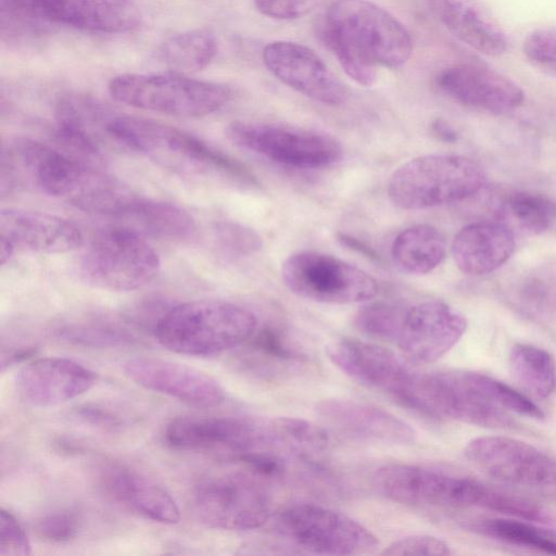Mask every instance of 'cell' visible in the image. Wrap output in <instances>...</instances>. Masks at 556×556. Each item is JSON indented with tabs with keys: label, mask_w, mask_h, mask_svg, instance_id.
Wrapping results in <instances>:
<instances>
[{
	"label": "cell",
	"mask_w": 556,
	"mask_h": 556,
	"mask_svg": "<svg viewBox=\"0 0 556 556\" xmlns=\"http://www.w3.org/2000/svg\"><path fill=\"white\" fill-rule=\"evenodd\" d=\"M320 35L344 72L371 86L377 66L397 68L410 58L406 28L388 11L367 0H337L328 9Z\"/></svg>",
	"instance_id": "obj_1"
},
{
	"label": "cell",
	"mask_w": 556,
	"mask_h": 556,
	"mask_svg": "<svg viewBox=\"0 0 556 556\" xmlns=\"http://www.w3.org/2000/svg\"><path fill=\"white\" fill-rule=\"evenodd\" d=\"M2 168L21 169L42 192L94 214L115 216L134 195L85 160L29 139L3 153Z\"/></svg>",
	"instance_id": "obj_2"
},
{
	"label": "cell",
	"mask_w": 556,
	"mask_h": 556,
	"mask_svg": "<svg viewBox=\"0 0 556 556\" xmlns=\"http://www.w3.org/2000/svg\"><path fill=\"white\" fill-rule=\"evenodd\" d=\"M109 131L115 143L136 151L177 174L258 187L243 164L202 139L156 121L113 114Z\"/></svg>",
	"instance_id": "obj_3"
},
{
	"label": "cell",
	"mask_w": 556,
	"mask_h": 556,
	"mask_svg": "<svg viewBox=\"0 0 556 556\" xmlns=\"http://www.w3.org/2000/svg\"><path fill=\"white\" fill-rule=\"evenodd\" d=\"M256 327L255 315L245 307L226 301L199 300L164 312L154 325V334L169 351L211 356L248 341Z\"/></svg>",
	"instance_id": "obj_4"
},
{
	"label": "cell",
	"mask_w": 556,
	"mask_h": 556,
	"mask_svg": "<svg viewBox=\"0 0 556 556\" xmlns=\"http://www.w3.org/2000/svg\"><path fill=\"white\" fill-rule=\"evenodd\" d=\"M485 184L483 168L455 154H426L400 165L390 176L387 192L405 211L435 207L465 200Z\"/></svg>",
	"instance_id": "obj_5"
},
{
	"label": "cell",
	"mask_w": 556,
	"mask_h": 556,
	"mask_svg": "<svg viewBox=\"0 0 556 556\" xmlns=\"http://www.w3.org/2000/svg\"><path fill=\"white\" fill-rule=\"evenodd\" d=\"M108 89L126 105L180 117L212 114L231 98L225 85L176 73L122 74L110 80Z\"/></svg>",
	"instance_id": "obj_6"
},
{
	"label": "cell",
	"mask_w": 556,
	"mask_h": 556,
	"mask_svg": "<svg viewBox=\"0 0 556 556\" xmlns=\"http://www.w3.org/2000/svg\"><path fill=\"white\" fill-rule=\"evenodd\" d=\"M159 254L137 231L121 226L99 233L84 251L80 277L109 291H131L148 285L160 270Z\"/></svg>",
	"instance_id": "obj_7"
},
{
	"label": "cell",
	"mask_w": 556,
	"mask_h": 556,
	"mask_svg": "<svg viewBox=\"0 0 556 556\" xmlns=\"http://www.w3.org/2000/svg\"><path fill=\"white\" fill-rule=\"evenodd\" d=\"M226 136L241 149L295 168H323L343 156L336 137L311 128L236 121L227 126Z\"/></svg>",
	"instance_id": "obj_8"
},
{
	"label": "cell",
	"mask_w": 556,
	"mask_h": 556,
	"mask_svg": "<svg viewBox=\"0 0 556 556\" xmlns=\"http://www.w3.org/2000/svg\"><path fill=\"white\" fill-rule=\"evenodd\" d=\"M281 279L295 295L325 304H353L374 299L377 280L365 270L337 256L301 251L281 265Z\"/></svg>",
	"instance_id": "obj_9"
},
{
	"label": "cell",
	"mask_w": 556,
	"mask_h": 556,
	"mask_svg": "<svg viewBox=\"0 0 556 556\" xmlns=\"http://www.w3.org/2000/svg\"><path fill=\"white\" fill-rule=\"evenodd\" d=\"M465 457L498 482L556 500V456L518 439L485 435L470 440Z\"/></svg>",
	"instance_id": "obj_10"
},
{
	"label": "cell",
	"mask_w": 556,
	"mask_h": 556,
	"mask_svg": "<svg viewBox=\"0 0 556 556\" xmlns=\"http://www.w3.org/2000/svg\"><path fill=\"white\" fill-rule=\"evenodd\" d=\"M278 532L294 545L319 555L374 552L376 535L353 518L315 504H294L277 516Z\"/></svg>",
	"instance_id": "obj_11"
},
{
	"label": "cell",
	"mask_w": 556,
	"mask_h": 556,
	"mask_svg": "<svg viewBox=\"0 0 556 556\" xmlns=\"http://www.w3.org/2000/svg\"><path fill=\"white\" fill-rule=\"evenodd\" d=\"M2 22L48 23L99 34H119L140 23L130 0H0Z\"/></svg>",
	"instance_id": "obj_12"
},
{
	"label": "cell",
	"mask_w": 556,
	"mask_h": 556,
	"mask_svg": "<svg viewBox=\"0 0 556 556\" xmlns=\"http://www.w3.org/2000/svg\"><path fill=\"white\" fill-rule=\"evenodd\" d=\"M375 479L388 498L412 506L481 508L488 488L470 477L407 464L381 467Z\"/></svg>",
	"instance_id": "obj_13"
},
{
	"label": "cell",
	"mask_w": 556,
	"mask_h": 556,
	"mask_svg": "<svg viewBox=\"0 0 556 556\" xmlns=\"http://www.w3.org/2000/svg\"><path fill=\"white\" fill-rule=\"evenodd\" d=\"M327 355L351 379L417 413L420 374L407 365L408 361L381 345L355 338L332 343Z\"/></svg>",
	"instance_id": "obj_14"
},
{
	"label": "cell",
	"mask_w": 556,
	"mask_h": 556,
	"mask_svg": "<svg viewBox=\"0 0 556 556\" xmlns=\"http://www.w3.org/2000/svg\"><path fill=\"white\" fill-rule=\"evenodd\" d=\"M192 508L198 519L210 528L245 531L263 526L269 518V497L263 486L249 476L222 475L195 485Z\"/></svg>",
	"instance_id": "obj_15"
},
{
	"label": "cell",
	"mask_w": 556,
	"mask_h": 556,
	"mask_svg": "<svg viewBox=\"0 0 556 556\" xmlns=\"http://www.w3.org/2000/svg\"><path fill=\"white\" fill-rule=\"evenodd\" d=\"M418 414L431 419H452L493 429L514 428L508 412L489 401L473 386L466 370L420 374Z\"/></svg>",
	"instance_id": "obj_16"
},
{
	"label": "cell",
	"mask_w": 556,
	"mask_h": 556,
	"mask_svg": "<svg viewBox=\"0 0 556 556\" xmlns=\"http://www.w3.org/2000/svg\"><path fill=\"white\" fill-rule=\"evenodd\" d=\"M164 441L175 450L219 452L232 459L273 445L268 422L235 416L173 419L165 429Z\"/></svg>",
	"instance_id": "obj_17"
},
{
	"label": "cell",
	"mask_w": 556,
	"mask_h": 556,
	"mask_svg": "<svg viewBox=\"0 0 556 556\" xmlns=\"http://www.w3.org/2000/svg\"><path fill=\"white\" fill-rule=\"evenodd\" d=\"M467 328L465 316L439 300L406 308L394 344L410 364H430L445 355Z\"/></svg>",
	"instance_id": "obj_18"
},
{
	"label": "cell",
	"mask_w": 556,
	"mask_h": 556,
	"mask_svg": "<svg viewBox=\"0 0 556 556\" xmlns=\"http://www.w3.org/2000/svg\"><path fill=\"white\" fill-rule=\"evenodd\" d=\"M269 72L293 90L326 105L345 102L348 91L327 64L309 48L291 41H274L263 50Z\"/></svg>",
	"instance_id": "obj_19"
},
{
	"label": "cell",
	"mask_w": 556,
	"mask_h": 556,
	"mask_svg": "<svg viewBox=\"0 0 556 556\" xmlns=\"http://www.w3.org/2000/svg\"><path fill=\"white\" fill-rule=\"evenodd\" d=\"M124 374L140 387L187 405L211 408L224 402V388L193 367L155 357H134L123 363Z\"/></svg>",
	"instance_id": "obj_20"
},
{
	"label": "cell",
	"mask_w": 556,
	"mask_h": 556,
	"mask_svg": "<svg viewBox=\"0 0 556 556\" xmlns=\"http://www.w3.org/2000/svg\"><path fill=\"white\" fill-rule=\"evenodd\" d=\"M438 90L452 101L492 114H506L525 100L522 89L504 74L476 64H455L434 79Z\"/></svg>",
	"instance_id": "obj_21"
},
{
	"label": "cell",
	"mask_w": 556,
	"mask_h": 556,
	"mask_svg": "<svg viewBox=\"0 0 556 556\" xmlns=\"http://www.w3.org/2000/svg\"><path fill=\"white\" fill-rule=\"evenodd\" d=\"M97 375L62 357H41L24 365L15 378L18 397L27 405L49 407L66 403L90 390Z\"/></svg>",
	"instance_id": "obj_22"
},
{
	"label": "cell",
	"mask_w": 556,
	"mask_h": 556,
	"mask_svg": "<svg viewBox=\"0 0 556 556\" xmlns=\"http://www.w3.org/2000/svg\"><path fill=\"white\" fill-rule=\"evenodd\" d=\"M316 414L338 430L374 442L409 444L415 430L404 420L380 407L348 399H327L315 406Z\"/></svg>",
	"instance_id": "obj_23"
},
{
	"label": "cell",
	"mask_w": 556,
	"mask_h": 556,
	"mask_svg": "<svg viewBox=\"0 0 556 556\" xmlns=\"http://www.w3.org/2000/svg\"><path fill=\"white\" fill-rule=\"evenodd\" d=\"M1 237L13 248L36 253H64L81 247L84 237L71 222L46 213L2 210Z\"/></svg>",
	"instance_id": "obj_24"
},
{
	"label": "cell",
	"mask_w": 556,
	"mask_h": 556,
	"mask_svg": "<svg viewBox=\"0 0 556 556\" xmlns=\"http://www.w3.org/2000/svg\"><path fill=\"white\" fill-rule=\"evenodd\" d=\"M100 480L104 492L125 508L164 525L179 521L175 500L146 475L124 465L110 464L103 468Z\"/></svg>",
	"instance_id": "obj_25"
},
{
	"label": "cell",
	"mask_w": 556,
	"mask_h": 556,
	"mask_svg": "<svg viewBox=\"0 0 556 556\" xmlns=\"http://www.w3.org/2000/svg\"><path fill=\"white\" fill-rule=\"evenodd\" d=\"M113 114L81 96L62 98L55 110L56 138L77 156L97 159L108 140H113L109 124Z\"/></svg>",
	"instance_id": "obj_26"
},
{
	"label": "cell",
	"mask_w": 556,
	"mask_h": 556,
	"mask_svg": "<svg viewBox=\"0 0 556 556\" xmlns=\"http://www.w3.org/2000/svg\"><path fill=\"white\" fill-rule=\"evenodd\" d=\"M441 24L473 50L497 56L508 49L503 29L475 0H420Z\"/></svg>",
	"instance_id": "obj_27"
},
{
	"label": "cell",
	"mask_w": 556,
	"mask_h": 556,
	"mask_svg": "<svg viewBox=\"0 0 556 556\" xmlns=\"http://www.w3.org/2000/svg\"><path fill=\"white\" fill-rule=\"evenodd\" d=\"M511 229L501 223L478 222L462 228L452 244L458 269L470 276H481L504 265L515 251Z\"/></svg>",
	"instance_id": "obj_28"
},
{
	"label": "cell",
	"mask_w": 556,
	"mask_h": 556,
	"mask_svg": "<svg viewBox=\"0 0 556 556\" xmlns=\"http://www.w3.org/2000/svg\"><path fill=\"white\" fill-rule=\"evenodd\" d=\"M116 217L125 223L124 227L160 239L186 240L197 231L195 222L184 210L137 197Z\"/></svg>",
	"instance_id": "obj_29"
},
{
	"label": "cell",
	"mask_w": 556,
	"mask_h": 556,
	"mask_svg": "<svg viewBox=\"0 0 556 556\" xmlns=\"http://www.w3.org/2000/svg\"><path fill=\"white\" fill-rule=\"evenodd\" d=\"M446 241L442 232L428 224H419L401 231L394 239L391 255L403 273L424 275L432 271L444 260Z\"/></svg>",
	"instance_id": "obj_30"
},
{
	"label": "cell",
	"mask_w": 556,
	"mask_h": 556,
	"mask_svg": "<svg viewBox=\"0 0 556 556\" xmlns=\"http://www.w3.org/2000/svg\"><path fill=\"white\" fill-rule=\"evenodd\" d=\"M248 365L253 374L269 380L295 374L308 362L307 355L292 345L278 329L264 327L252 334Z\"/></svg>",
	"instance_id": "obj_31"
},
{
	"label": "cell",
	"mask_w": 556,
	"mask_h": 556,
	"mask_svg": "<svg viewBox=\"0 0 556 556\" xmlns=\"http://www.w3.org/2000/svg\"><path fill=\"white\" fill-rule=\"evenodd\" d=\"M217 40L205 28H197L167 38L159 49V56L176 74L202 71L217 53Z\"/></svg>",
	"instance_id": "obj_32"
},
{
	"label": "cell",
	"mask_w": 556,
	"mask_h": 556,
	"mask_svg": "<svg viewBox=\"0 0 556 556\" xmlns=\"http://www.w3.org/2000/svg\"><path fill=\"white\" fill-rule=\"evenodd\" d=\"M536 525V523H535ZM534 522L507 518H478L466 521L463 527L478 535L556 555V536Z\"/></svg>",
	"instance_id": "obj_33"
},
{
	"label": "cell",
	"mask_w": 556,
	"mask_h": 556,
	"mask_svg": "<svg viewBox=\"0 0 556 556\" xmlns=\"http://www.w3.org/2000/svg\"><path fill=\"white\" fill-rule=\"evenodd\" d=\"M514 378L536 397L546 399L556 389V367L553 356L544 349L516 343L508 355Z\"/></svg>",
	"instance_id": "obj_34"
},
{
	"label": "cell",
	"mask_w": 556,
	"mask_h": 556,
	"mask_svg": "<svg viewBox=\"0 0 556 556\" xmlns=\"http://www.w3.org/2000/svg\"><path fill=\"white\" fill-rule=\"evenodd\" d=\"M268 428L276 447H286L304 459L311 460L330 446L325 429L301 418L278 417L268 422Z\"/></svg>",
	"instance_id": "obj_35"
},
{
	"label": "cell",
	"mask_w": 556,
	"mask_h": 556,
	"mask_svg": "<svg viewBox=\"0 0 556 556\" xmlns=\"http://www.w3.org/2000/svg\"><path fill=\"white\" fill-rule=\"evenodd\" d=\"M54 336L76 345L116 348L130 345L136 337L125 327L106 319L85 317L58 325Z\"/></svg>",
	"instance_id": "obj_36"
},
{
	"label": "cell",
	"mask_w": 556,
	"mask_h": 556,
	"mask_svg": "<svg viewBox=\"0 0 556 556\" xmlns=\"http://www.w3.org/2000/svg\"><path fill=\"white\" fill-rule=\"evenodd\" d=\"M509 301L529 319L551 320L556 317V278L544 274L529 275L514 289Z\"/></svg>",
	"instance_id": "obj_37"
},
{
	"label": "cell",
	"mask_w": 556,
	"mask_h": 556,
	"mask_svg": "<svg viewBox=\"0 0 556 556\" xmlns=\"http://www.w3.org/2000/svg\"><path fill=\"white\" fill-rule=\"evenodd\" d=\"M504 210L521 229L531 235L544 232L555 215L554 203L548 198L529 191L511 193Z\"/></svg>",
	"instance_id": "obj_38"
},
{
	"label": "cell",
	"mask_w": 556,
	"mask_h": 556,
	"mask_svg": "<svg viewBox=\"0 0 556 556\" xmlns=\"http://www.w3.org/2000/svg\"><path fill=\"white\" fill-rule=\"evenodd\" d=\"M406 308L393 302H372L357 311L353 323L366 336L393 343Z\"/></svg>",
	"instance_id": "obj_39"
},
{
	"label": "cell",
	"mask_w": 556,
	"mask_h": 556,
	"mask_svg": "<svg viewBox=\"0 0 556 556\" xmlns=\"http://www.w3.org/2000/svg\"><path fill=\"white\" fill-rule=\"evenodd\" d=\"M468 377L482 395L502 409L538 420L544 418V413L534 402L510 386L477 371H468Z\"/></svg>",
	"instance_id": "obj_40"
},
{
	"label": "cell",
	"mask_w": 556,
	"mask_h": 556,
	"mask_svg": "<svg viewBox=\"0 0 556 556\" xmlns=\"http://www.w3.org/2000/svg\"><path fill=\"white\" fill-rule=\"evenodd\" d=\"M213 233L217 247L230 256H249L263 247V240L255 230L237 222H217Z\"/></svg>",
	"instance_id": "obj_41"
},
{
	"label": "cell",
	"mask_w": 556,
	"mask_h": 556,
	"mask_svg": "<svg viewBox=\"0 0 556 556\" xmlns=\"http://www.w3.org/2000/svg\"><path fill=\"white\" fill-rule=\"evenodd\" d=\"M522 50L533 66L556 77V26L530 31L523 40Z\"/></svg>",
	"instance_id": "obj_42"
},
{
	"label": "cell",
	"mask_w": 556,
	"mask_h": 556,
	"mask_svg": "<svg viewBox=\"0 0 556 556\" xmlns=\"http://www.w3.org/2000/svg\"><path fill=\"white\" fill-rule=\"evenodd\" d=\"M79 529V519L73 511H55L40 518L36 530L45 541L63 543L74 539Z\"/></svg>",
	"instance_id": "obj_43"
},
{
	"label": "cell",
	"mask_w": 556,
	"mask_h": 556,
	"mask_svg": "<svg viewBox=\"0 0 556 556\" xmlns=\"http://www.w3.org/2000/svg\"><path fill=\"white\" fill-rule=\"evenodd\" d=\"M383 555H434L452 554L450 545L435 536L415 534L392 542L382 552Z\"/></svg>",
	"instance_id": "obj_44"
},
{
	"label": "cell",
	"mask_w": 556,
	"mask_h": 556,
	"mask_svg": "<svg viewBox=\"0 0 556 556\" xmlns=\"http://www.w3.org/2000/svg\"><path fill=\"white\" fill-rule=\"evenodd\" d=\"M29 540L15 516L1 508L0 556H24L30 554Z\"/></svg>",
	"instance_id": "obj_45"
},
{
	"label": "cell",
	"mask_w": 556,
	"mask_h": 556,
	"mask_svg": "<svg viewBox=\"0 0 556 556\" xmlns=\"http://www.w3.org/2000/svg\"><path fill=\"white\" fill-rule=\"evenodd\" d=\"M325 0H255L258 12L271 18L293 20L302 17Z\"/></svg>",
	"instance_id": "obj_46"
},
{
	"label": "cell",
	"mask_w": 556,
	"mask_h": 556,
	"mask_svg": "<svg viewBox=\"0 0 556 556\" xmlns=\"http://www.w3.org/2000/svg\"><path fill=\"white\" fill-rule=\"evenodd\" d=\"M76 415L86 422L106 428H114L121 425L119 417L108 408L98 405L80 406Z\"/></svg>",
	"instance_id": "obj_47"
},
{
	"label": "cell",
	"mask_w": 556,
	"mask_h": 556,
	"mask_svg": "<svg viewBox=\"0 0 556 556\" xmlns=\"http://www.w3.org/2000/svg\"><path fill=\"white\" fill-rule=\"evenodd\" d=\"M431 134L441 141L453 143L458 140L457 131L444 119L435 118L430 125Z\"/></svg>",
	"instance_id": "obj_48"
},
{
	"label": "cell",
	"mask_w": 556,
	"mask_h": 556,
	"mask_svg": "<svg viewBox=\"0 0 556 556\" xmlns=\"http://www.w3.org/2000/svg\"><path fill=\"white\" fill-rule=\"evenodd\" d=\"M338 239L342 242V244H344L345 247L369 257V258H372V260H376V261H379L380 257L379 255H377V253L371 249L369 248L368 245H366L364 242L351 237V236H348L345 233H340L338 236Z\"/></svg>",
	"instance_id": "obj_49"
},
{
	"label": "cell",
	"mask_w": 556,
	"mask_h": 556,
	"mask_svg": "<svg viewBox=\"0 0 556 556\" xmlns=\"http://www.w3.org/2000/svg\"><path fill=\"white\" fill-rule=\"evenodd\" d=\"M34 354H36V349L34 348H21L17 350L9 351L8 353L3 352L2 370H4L5 366H11L24 359L30 358Z\"/></svg>",
	"instance_id": "obj_50"
},
{
	"label": "cell",
	"mask_w": 556,
	"mask_h": 556,
	"mask_svg": "<svg viewBox=\"0 0 556 556\" xmlns=\"http://www.w3.org/2000/svg\"><path fill=\"white\" fill-rule=\"evenodd\" d=\"M0 258L1 265H4L15 252L13 245L3 238H0Z\"/></svg>",
	"instance_id": "obj_51"
}]
</instances>
